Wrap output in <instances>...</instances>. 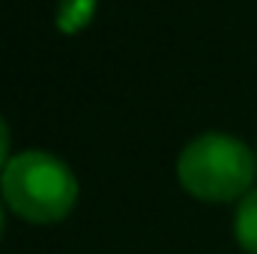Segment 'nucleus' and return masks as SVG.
<instances>
[{"instance_id":"obj_5","label":"nucleus","mask_w":257,"mask_h":254,"mask_svg":"<svg viewBox=\"0 0 257 254\" xmlns=\"http://www.w3.org/2000/svg\"><path fill=\"white\" fill-rule=\"evenodd\" d=\"M9 165V126L6 120L0 117V171Z\"/></svg>"},{"instance_id":"obj_6","label":"nucleus","mask_w":257,"mask_h":254,"mask_svg":"<svg viewBox=\"0 0 257 254\" xmlns=\"http://www.w3.org/2000/svg\"><path fill=\"white\" fill-rule=\"evenodd\" d=\"M0 233H3V206H0Z\"/></svg>"},{"instance_id":"obj_1","label":"nucleus","mask_w":257,"mask_h":254,"mask_svg":"<svg viewBox=\"0 0 257 254\" xmlns=\"http://www.w3.org/2000/svg\"><path fill=\"white\" fill-rule=\"evenodd\" d=\"M6 206L33 224H54L66 218L78 200V180L63 159L27 150L9 159L0 177Z\"/></svg>"},{"instance_id":"obj_3","label":"nucleus","mask_w":257,"mask_h":254,"mask_svg":"<svg viewBox=\"0 0 257 254\" xmlns=\"http://www.w3.org/2000/svg\"><path fill=\"white\" fill-rule=\"evenodd\" d=\"M233 236L239 242V248L248 254H257V189L248 191L239 206H236V218H233Z\"/></svg>"},{"instance_id":"obj_4","label":"nucleus","mask_w":257,"mask_h":254,"mask_svg":"<svg viewBox=\"0 0 257 254\" xmlns=\"http://www.w3.org/2000/svg\"><path fill=\"white\" fill-rule=\"evenodd\" d=\"M93 12V0H60L57 6V24L63 30H75L81 27Z\"/></svg>"},{"instance_id":"obj_2","label":"nucleus","mask_w":257,"mask_h":254,"mask_svg":"<svg viewBox=\"0 0 257 254\" xmlns=\"http://www.w3.org/2000/svg\"><path fill=\"white\" fill-rule=\"evenodd\" d=\"M254 153L233 135L206 132L186 144L177 159V177L183 189L197 200L227 203L242 200L254 183Z\"/></svg>"}]
</instances>
